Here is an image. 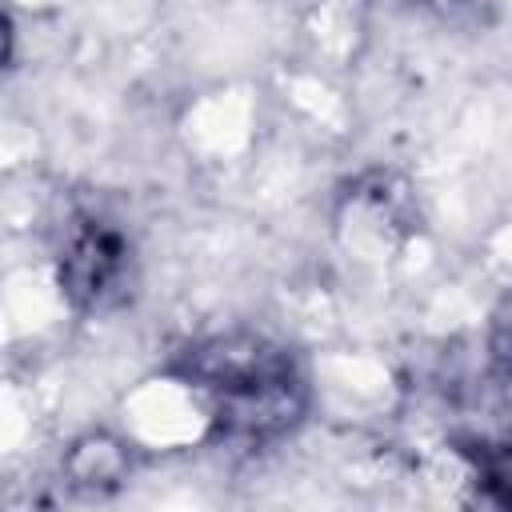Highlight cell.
<instances>
[{
  "label": "cell",
  "instance_id": "obj_1",
  "mask_svg": "<svg viewBox=\"0 0 512 512\" xmlns=\"http://www.w3.org/2000/svg\"><path fill=\"white\" fill-rule=\"evenodd\" d=\"M188 376L216 396V428L260 444L280 436L304 408V388L284 348L260 336H220L188 356Z\"/></svg>",
  "mask_w": 512,
  "mask_h": 512
},
{
  "label": "cell",
  "instance_id": "obj_2",
  "mask_svg": "<svg viewBox=\"0 0 512 512\" xmlns=\"http://www.w3.org/2000/svg\"><path fill=\"white\" fill-rule=\"evenodd\" d=\"M124 276H128V248L108 228L80 232L60 260V284L80 308L112 304L124 288Z\"/></svg>",
  "mask_w": 512,
  "mask_h": 512
}]
</instances>
